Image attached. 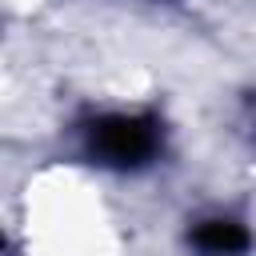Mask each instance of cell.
I'll use <instances>...</instances> for the list:
<instances>
[{
  "instance_id": "cell-1",
  "label": "cell",
  "mask_w": 256,
  "mask_h": 256,
  "mask_svg": "<svg viewBox=\"0 0 256 256\" xmlns=\"http://www.w3.org/2000/svg\"><path fill=\"white\" fill-rule=\"evenodd\" d=\"M164 148V124L148 112H104L84 128V152L100 168L136 172Z\"/></svg>"
},
{
  "instance_id": "cell-2",
  "label": "cell",
  "mask_w": 256,
  "mask_h": 256,
  "mask_svg": "<svg viewBox=\"0 0 256 256\" xmlns=\"http://www.w3.org/2000/svg\"><path fill=\"white\" fill-rule=\"evenodd\" d=\"M188 244H192L200 256H244V252L252 248V232H248L244 220L216 212V216H204V220L192 224Z\"/></svg>"
}]
</instances>
